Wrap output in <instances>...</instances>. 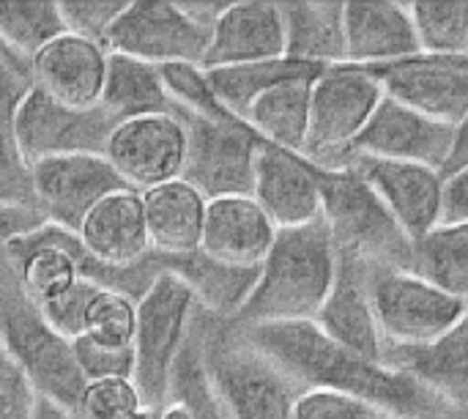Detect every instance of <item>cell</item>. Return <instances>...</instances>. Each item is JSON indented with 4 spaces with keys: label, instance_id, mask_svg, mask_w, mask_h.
I'll return each mask as SVG.
<instances>
[{
    "label": "cell",
    "instance_id": "cell-38",
    "mask_svg": "<svg viewBox=\"0 0 468 419\" xmlns=\"http://www.w3.org/2000/svg\"><path fill=\"white\" fill-rule=\"evenodd\" d=\"M389 414L376 403L329 390H307L296 401L293 419H387Z\"/></svg>",
    "mask_w": 468,
    "mask_h": 419
},
{
    "label": "cell",
    "instance_id": "cell-13",
    "mask_svg": "<svg viewBox=\"0 0 468 419\" xmlns=\"http://www.w3.org/2000/svg\"><path fill=\"white\" fill-rule=\"evenodd\" d=\"M129 189L101 154H71L33 165L36 211L58 228L80 231L88 211L107 195Z\"/></svg>",
    "mask_w": 468,
    "mask_h": 419
},
{
    "label": "cell",
    "instance_id": "cell-17",
    "mask_svg": "<svg viewBox=\"0 0 468 419\" xmlns=\"http://www.w3.org/2000/svg\"><path fill=\"white\" fill-rule=\"evenodd\" d=\"M110 49L101 41L63 33L30 58V82L52 99L90 110L101 104Z\"/></svg>",
    "mask_w": 468,
    "mask_h": 419
},
{
    "label": "cell",
    "instance_id": "cell-28",
    "mask_svg": "<svg viewBox=\"0 0 468 419\" xmlns=\"http://www.w3.org/2000/svg\"><path fill=\"white\" fill-rule=\"evenodd\" d=\"M115 124L143 118V115H181L170 99L162 71L154 63L110 52L107 80L99 104Z\"/></svg>",
    "mask_w": 468,
    "mask_h": 419
},
{
    "label": "cell",
    "instance_id": "cell-36",
    "mask_svg": "<svg viewBox=\"0 0 468 419\" xmlns=\"http://www.w3.org/2000/svg\"><path fill=\"white\" fill-rule=\"evenodd\" d=\"M165 88L176 107L186 115H197L206 121H236V115L217 99L208 71L197 63H167L159 66ZM241 121V118H239Z\"/></svg>",
    "mask_w": 468,
    "mask_h": 419
},
{
    "label": "cell",
    "instance_id": "cell-15",
    "mask_svg": "<svg viewBox=\"0 0 468 419\" xmlns=\"http://www.w3.org/2000/svg\"><path fill=\"white\" fill-rule=\"evenodd\" d=\"M346 167H354L370 189L381 198L387 211L403 228L411 242H420L444 220V176L436 167L354 156Z\"/></svg>",
    "mask_w": 468,
    "mask_h": 419
},
{
    "label": "cell",
    "instance_id": "cell-22",
    "mask_svg": "<svg viewBox=\"0 0 468 419\" xmlns=\"http://www.w3.org/2000/svg\"><path fill=\"white\" fill-rule=\"evenodd\" d=\"M77 236L85 252L112 272H123L154 252L145 225L143 195L134 189L112 192L101 203H96L82 220Z\"/></svg>",
    "mask_w": 468,
    "mask_h": 419
},
{
    "label": "cell",
    "instance_id": "cell-1",
    "mask_svg": "<svg viewBox=\"0 0 468 419\" xmlns=\"http://www.w3.org/2000/svg\"><path fill=\"white\" fill-rule=\"evenodd\" d=\"M230 332L282 368L304 392L329 390L376 403L389 417L450 419L441 401L411 373L365 360L321 332L315 321L296 324H230Z\"/></svg>",
    "mask_w": 468,
    "mask_h": 419
},
{
    "label": "cell",
    "instance_id": "cell-46",
    "mask_svg": "<svg viewBox=\"0 0 468 419\" xmlns=\"http://www.w3.org/2000/svg\"><path fill=\"white\" fill-rule=\"evenodd\" d=\"M466 165H468V115L461 121V124H455L452 154H450V162L444 165L441 176L447 178L450 173H455V170H461V167H466Z\"/></svg>",
    "mask_w": 468,
    "mask_h": 419
},
{
    "label": "cell",
    "instance_id": "cell-10",
    "mask_svg": "<svg viewBox=\"0 0 468 419\" xmlns=\"http://www.w3.org/2000/svg\"><path fill=\"white\" fill-rule=\"evenodd\" d=\"M14 129L30 167L44 159L71 154H101L115 129V121L101 110L69 107L41 88L30 85L16 104Z\"/></svg>",
    "mask_w": 468,
    "mask_h": 419
},
{
    "label": "cell",
    "instance_id": "cell-47",
    "mask_svg": "<svg viewBox=\"0 0 468 419\" xmlns=\"http://www.w3.org/2000/svg\"><path fill=\"white\" fill-rule=\"evenodd\" d=\"M0 69H5V71H11L16 77L30 80V63L8 47V41L3 38V33H0Z\"/></svg>",
    "mask_w": 468,
    "mask_h": 419
},
{
    "label": "cell",
    "instance_id": "cell-50",
    "mask_svg": "<svg viewBox=\"0 0 468 419\" xmlns=\"http://www.w3.org/2000/svg\"><path fill=\"white\" fill-rule=\"evenodd\" d=\"M159 412H162V409H151V406H145V409H143V412H140L134 419H159Z\"/></svg>",
    "mask_w": 468,
    "mask_h": 419
},
{
    "label": "cell",
    "instance_id": "cell-29",
    "mask_svg": "<svg viewBox=\"0 0 468 419\" xmlns=\"http://www.w3.org/2000/svg\"><path fill=\"white\" fill-rule=\"evenodd\" d=\"M313 82L315 80H288L252 104L247 124L263 143L304 156L313 118Z\"/></svg>",
    "mask_w": 468,
    "mask_h": 419
},
{
    "label": "cell",
    "instance_id": "cell-40",
    "mask_svg": "<svg viewBox=\"0 0 468 419\" xmlns=\"http://www.w3.org/2000/svg\"><path fill=\"white\" fill-rule=\"evenodd\" d=\"M74 360L85 381L101 379H132L134 376V349H107L85 338L71 340Z\"/></svg>",
    "mask_w": 468,
    "mask_h": 419
},
{
    "label": "cell",
    "instance_id": "cell-43",
    "mask_svg": "<svg viewBox=\"0 0 468 419\" xmlns=\"http://www.w3.org/2000/svg\"><path fill=\"white\" fill-rule=\"evenodd\" d=\"M47 220L36 209H22V206H5L0 203V258H5V250L14 239L36 231Z\"/></svg>",
    "mask_w": 468,
    "mask_h": 419
},
{
    "label": "cell",
    "instance_id": "cell-30",
    "mask_svg": "<svg viewBox=\"0 0 468 419\" xmlns=\"http://www.w3.org/2000/svg\"><path fill=\"white\" fill-rule=\"evenodd\" d=\"M211 88L217 99L241 121H247L252 104L269 93L271 88L288 82V80H318L326 69L302 63L293 58H274L261 63H241V66H222V69H206Z\"/></svg>",
    "mask_w": 468,
    "mask_h": 419
},
{
    "label": "cell",
    "instance_id": "cell-35",
    "mask_svg": "<svg viewBox=\"0 0 468 419\" xmlns=\"http://www.w3.org/2000/svg\"><path fill=\"white\" fill-rule=\"evenodd\" d=\"M137 332V302L126 294L99 288L88 305L82 335L85 340L107 349H132Z\"/></svg>",
    "mask_w": 468,
    "mask_h": 419
},
{
    "label": "cell",
    "instance_id": "cell-9",
    "mask_svg": "<svg viewBox=\"0 0 468 419\" xmlns=\"http://www.w3.org/2000/svg\"><path fill=\"white\" fill-rule=\"evenodd\" d=\"M186 124L189 151L184 181H189L206 200L252 195L255 162L263 140L247 121H206L181 113Z\"/></svg>",
    "mask_w": 468,
    "mask_h": 419
},
{
    "label": "cell",
    "instance_id": "cell-5",
    "mask_svg": "<svg viewBox=\"0 0 468 419\" xmlns=\"http://www.w3.org/2000/svg\"><path fill=\"white\" fill-rule=\"evenodd\" d=\"M203 360L228 419H293L304 392L282 368L203 313Z\"/></svg>",
    "mask_w": 468,
    "mask_h": 419
},
{
    "label": "cell",
    "instance_id": "cell-34",
    "mask_svg": "<svg viewBox=\"0 0 468 419\" xmlns=\"http://www.w3.org/2000/svg\"><path fill=\"white\" fill-rule=\"evenodd\" d=\"M422 52H468V3H409Z\"/></svg>",
    "mask_w": 468,
    "mask_h": 419
},
{
    "label": "cell",
    "instance_id": "cell-8",
    "mask_svg": "<svg viewBox=\"0 0 468 419\" xmlns=\"http://www.w3.org/2000/svg\"><path fill=\"white\" fill-rule=\"evenodd\" d=\"M381 99L384 85L373 71L351 63L326 69L313 82V118L304 156L318 167H346Z\"/></svg>",
    "mask_w": 468,
    "mask_h": 419
},
{
    "label": "cell",
    "instance_id": "cell-51",
    "mask_svg": "<svg viewBox=\"0 0 468 419\" xmlns=\"http://www.w3.org/2000/svg\"><path fill=\"white\" fill-rule=\"evenodd\" d=\"M387 419H406V417H387Z\"/></svg>",
    "mask_w": 468,
    "mask_h": 419
},
{
    "label": "cell",
    "instance_id": "cell-26",
    "mask_svg": "<svg viewBox=\"0 0 468 419\" xmlns=\"http://www.w3.org/2000/svg\"><path fill=\"white\" fill-rule=\"evenodd\" d=\"M285 22V55L332 69L346 63V3L291 0L280 3Z\"/></svg>",
    "mask_w": 468,
    "mask_h": 419
},
{
    "label": "cell",
    "instance_id": "cell-19",
    "mask_svg": "<svg viewBox=\"0 0 468 419\" xmlns=\"http://www.w3.org/2000/svg\"><path fill=\"white\" fill-rule=\"evenodd\" d=\"M252 198L280 231L321 220L315 165L302 154H291L269 143H263L258 151Z\"/></svg>",
    "mask_w": 468,
    "mask_h": 419
},
{
    "label": "cell",
    "instance_id": "cell-18",
    "mask_svg": "<svg viewBox=\"0 0 468 419\" xmlns=\"http://www.w3.org/2000/svg\"><path fill=\"white\" fill-rule=\"evenodd\" d=\"M277 233L280 228L252 195L214 198L206 206L200 252L225 266L261 269L277 242Z\"/></svg>",
    "mask_w": 468,
    "mask_h": 419
},
{
    "label": "cell",
    "instance_id": "cell-12",
    "mask_svg": "<svg viewBox=\"0 0 468 419\" xmlns=\"http://www.w3.org/2000/svg\"><path fill=\"white\" fill-rule=\"evenodd\" d=\"M186 124L181 115H143L115 124L104 156L134 192H148L167 181L184 178Z\"/></svg>",
    "mask_w": 468,
    "mask_h": 419
},
{
    "label": "cell",
    "instance_id": "cell-41",
    "mask_svg": "<svg viewBox=\"0 0 468 419\" xmlns=\"http://www.w3.org/2000/svg\"><path fill=\"white\" fill-rule=\"evenodd\" d=\"M38 392L25 371L0 349V419H36Z\"/></svg>",
    "mask_w": 468,
    "mask_h": 419
},
{
    "label": "cell",
    "instance_id": "cell-21",
    "mask_svg": "<svg viewBox=\"0 0 468 419\" xmlns=\"http://www.w3.org/2000/svg\"><path fill=\"white\" fill-rule=\"evenodd\" d=\"M274 58H285V22L280 3L241 0L230 3L214 25L203 69L261 63Z\"/></svg>",
    "mask_w": 468,
    "mask_h": 419
},
{
    "label": "cell",
    "instance_id": "cell-11",
    "mask_svg": "<svg viewBox=\"0 0 468 419\" xmlns=\"http://www.w3.org/2000/svg\"><path fill=\"white\" fill-rule=\"evenodd\" d=\"M208 41L211 33L195 25L181 11L178 0H129L104 44L110 52H121L154 66H203Z\"/></svg>",
    "mask_w": 468,
    "mask_h": 419
},
{
    "label": "cell",
    "instance_id": "cell-44",
    "mask_svg": "<svg viewBox=\"0 0 468 419\" xmlns=\"http://www.w3.org/2000/svg\"><path fill=\"white\" fill-rule=\"evenodd\" d=\"M468 222V165L444 178V220Z\"/></svg>",
    "mask_w": 468,
    "mask_h": 419
},
{
    "label": "cell",
    "instance_id": "cell-2",
    "mask_svg": "<svg viewBox=\"0 0 468 419\" xmlns=\"http://www.w3.org/2000/svg\"><path fill=\"white\" fill-rule=\"evenodd\" d=\"M337 269L340 255L324 220L280 231L258 272L255 291L230 324L315 321L332 294Z\"/></svg>",
    "mask_w": 468,
    "mask_h": 419
},
{
    "label": "cell",
    "instance_id": "cell-49",
    "mask_svg": "<svg viewBox=\"0 0 468 419\" xmlns=\"http://www.w3.org/2000/svg\"><path fill=\"white\" fill-rule=\"evenodd\" d=\"M36 419H71V417H69V414H63L60 409H55L52 403L41 401V403H38V414H36Z\"/></svg>",
    "mask_w": 468,
    "mask_h": 419
},
{
    "label": "cell",
    "instance_id": "cell-4",
    "mask_svg": "<svg viewBox=\"0 0 468 419\" xmlns=\"http://www.w3.org/2000/svg\"><path fill=\"white\" fill-rule=\"evenodd\" d=\"M321 220L326 222L340 258H356L370 266L411 269L414 242L403 233L381 198L354 167H318Z\"/></svg>",
    "mask_w": 468,
    "mask_h": 419
},
{
    "label": "cell",
    "instance_id": "cell-20",
    "mask_svg": "<svg viewBox=\"0 0 468 419\" xmlns=\"http://www.w3.org/2000/svg\"><path fill=\"white\" fill-rule=\"evenodd\" d=\"M370 269L373 266L365 261L340 258L337 280L315 324L343 349L365 360L384 362L387 343L381 338V327L370 302Z\"/></svg>",
    "mask_w": 468,
    "mask_h": 419
},
{
    "label": "cell",
    "instance_id": "cell-37",
    "mask_svg": "<svg viewBox=\"0 0 468 419\" xmlns=\"http://www.w3.org/2000/svg\"><path fill=\"white\" fill-rule=\"evenodd\" d=\"M143 409L145 401L134 379H101L85 381L71 419H134Z\"/></svg>",
    "mask_w": 468,
    "mask_h": 419
},
{
    "label": "cell",
    "instance_id": "cell-39",
    "mask_svg": "<svg viewBox=\"0 0 468 419\" xmlns=\"http://www.w3.org/2000/svg\"><path fill=\"white\" fill-rule=\"evenodd\" d=\"M126 3L129 0H63L60 11H63V22L69 33L104 44L115 19L123 14Z\"/></svg>",
    "mask_w": 468,
    "mask_h": 419
},
{
    "label": "cell",
    "instance_id": "cell-48",
    "mask_svg": "<svg viewBox=\"0 0 468 419\" xmlns=\"http://www.w3.org/2000/svg\"><path fill=\"white\" fill-rule=\"evenodd\" d=\"M159 419H195V414H192L189 406H184V403H178V401H170L167 406H162Z\"/></svg>",
    "mask_w": 468,
    "mask_h": 419
},
{
    "label": "cell",
    "instance_id": "cell-16",
    "mask_svg": "<svg viewBox=\"0 0 468 419\" xmlns=\"http://www.w3.org/2000/svg\"><path fill=\"white\" fill-rule=\"evenodd\" d=\"M455 126L441 124L384 93L376 115L354 145V156L414 162L444 170L452 154Z\"/></svg>",
    "mask_w": 468,
    "mask_h": 419
},
{
    "label": "cell",
    "instance_id": "cell-25",
    "mask_svg": "<svg viewBox=\"0 0 468 419\" xmlns=\"http://www.w3.org/2000/svg\"><path fill=\"white\" fill-rule=\"evenodd\" d=\"M208 200L184 178L143 192L145 225L156 255H192L200 250Z\"/></svg>",
    "mask_w": 468,
    "mask_h": 419
},
{
    "label": "cell",
    "instance_id": "cell-3",
    "mask_svg": "<svg viewBox=\"0 0 468 419\" xmlns=\"http://www.w3.org/2000/svg\"><path fill=\"white\" fill-rule=\"evenodd\" d=\"M0 349L25 371L41 401L74 417L85 376L77 368L71 340L52 329L25 296L5 258H0Z\"/></svg>",
    "mask_w": 468,
    "mask_h": 419
},
{
    "label": "cell",
    "instance_id": "cell-45",
    "mask_svg": "<svg viewBox=\"0 0 468 419\" xmlns=\"http://www.w3.org/2000/svg\"><path fill=\"white\" fill-rule=\"evenodd\" d=\"M178 5L195 25H200L203 30L211 33L230 3L228 0H178Z\"/></svg>",
    "mask_w": 468,
    "mask_h": 419
},
{
    "label": "cell",
    "instance_id": "cell-27",
    "mask_svg": "<svg viewBox=\"0 0 468 419\" xmlns=\"http://www.w3.org/2000/svg\"><path fill=\"white\" fill-rule=\"evenodd\" d=\"M159 258L167 272H173L189 285L200 310L219 321H233L241 313L250 294L255 291L258 272H261V269L225 266L200 250L192 255H178V258L159 255Z\"/></svg>",
    "mask_w": 468,
    "mask_h": 419
},
{
    "label": "cell",
    "instance_id": "cell-32",
    "mask_svg": "<svg viewBox=\"0 0 468 419\" xmlns=\"http://www.w3.org/2000/svg\"><path fill=\"white\" fill-rule=\"evenodd\" d=\"M411 269L468 305V222H441L414 242Z\"/></svg>",
    "mask_w": 468,
    "mask_h": 419
},
{
    "label": "cell",
    "instance_id": "cell-33",
    "mask_svg": "<svg viewBox=\"0 0 468 419\" xmlns=\"http://www.w3.org/2000/svg\"><path fill=\"white\" fill-rule=\"evenodd\" d=\"M0 33L8 47L27 63L47 44L66 33L60 3L52 0H16L0 3Z\"/></svg>",
    "mask_w": 468,
    "mask_h": 419
},
{
    "label": "cell",
    "instance_id": "cell-23",
    "mask_svg": "<svg viewBox=\"0 0 468 419\" xmlns=\"http://www.w3.org/2000/svg\"><path fill=\"white\" fill-rule=\"evenodd\" d=\"M346 63L376 69L420 55L409 3H346Z\"/></svg>",
    "mask_w": 468,
    "mask_h": 419
},
{
    "label": "cell",
    "instance_id": "cell-7",
    "mask_svg": "<svg viewBox=\"0 0 468 419\" xmlns=\"http://www.w3.org/2000/svg\"><path fill=\"white\" fill-rule=\"evenodd\" d=\"M370 302L381 327L387 351H420L447 338L468 305L450 296L414 269L373 266L370 269Z\"/></svg>",
    "mask_w": 468,
    "mask_h": 419
},
{
    "label": "cell",
    "instance_id": "cell-42",
    "mask_svg": "<svg viewBox=\"0 0 468 419\" xmlns=\"http://www.w3.org/2000/svg\"><path fill=\"white\" fill-rule=\"evenodd\" d=\"M99 291V285H93L90 280H82L77 283L66 296H60L58 302L41 307V316L52 324V329H58L63 338L69 340H77L82 335V327H85V313H88V305L93 299V294Z\"/></svg>",
    "mask_w": 468,
    "mask_h": 419
},
{
    "label": "cell",
    "instance_id": "cell-24",
    "mask_svg": "<svg viewBox=\"0 0 468 419\" xmlns=\"http://www.w3.org/2000/svg\"><path fill=\"white\" fill-rule=\"evenodd\" d=\"M387 365L411 373L428 387L450 419H468V310L461 324L431 349L387 351Z\"/></svg>",
    "mask_w": 468,
    "mask_h": 419
},
{
    "label": "cell",
    "instance_id": "cell-14",
    "mask_svg": "<svg viewBox=\"0 0 468 419\" xmlns=\"http://www.w3.org/2000/svg\"><path fill=\"white\" fill-rule=\"evenodd\" d=\"M384 85V93L441 121L461 124L468 115V52H420L398 63L367 69Z\"/></svg>",
    "mask_w": 468,
    "mask_h": 419
},
{
    "label": "cell",
    "instance_id": "cell-31",
    "mask_svg": "<svg viewBox=\"0 0 468 419\" xmlns=\"http://www.w3.org/2000/svg\"><path fill=\"white\" fill-rule=\"evenodd\" d=\"M30 85H33L30 80L0 69V203L22 206V209H36V198H33V167L19 148L14 115L19 99Z\"/></svg>",
    "mask_w": 468,
    "mask_h": 419
},
{
    "label": "cell",
    "instance_id": "cell-6",
    "mask_svg": "<svg viewBox=\"0 0 468 419\" xmlns=\"http://www.w3.org/2000/svg\"><path fill=\"white\" fill-rule=\"evenodd\" d=\"M200 305L189 285L162 266L159 277L137 302L134 384L151 409L170 403V384L178 357L192 335Z\"/></svg>",
    "mask_w": 468,
    "mask_h": 419
}]
</instances>
